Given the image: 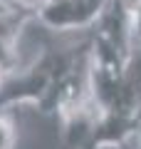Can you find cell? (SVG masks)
<instances>
[{"mask_svg": "<svg viewBox=\"0 0 141 149\" xmlns=\"http://www.w3.org/2000/svg\"><path fill=\"white\" fill-rule=\"evenodd\" d=\"M92 37L72 47L45 45L42 55L25 70H10L0 87V109L32 102L42 114H64L92 95L89 85Z\"/></svg>", "mask_w": 141, "mask_h": 149, "instance_id": "6da1fadb", "label": "cell"}, {"mask_svg": "<svg viewBox=\"0 0 141 149\" xmlns=\"http://www.w3.org/2000/svg\"><path fill=\"white\" fill-rule=\"evenodd\" d=\"M131 10H134V37L141 40V0L131 3Z\"/></svg>", "mask_w": 141, "mask_h": 149, "instance_id": "5b68a950", "label": "cell"}, {"mask_svg": "<svg viewBox=\"0 0 141 149\" xmlns=\"http://www.w3.org/2000/svg\"><path fill=\"white\" fill-rule=\"evenodd\" d=\"M131 3H134V0H131Z\"/></svg>", "mask_w": 141, "mask_h": 149, "instance_id": "8992f818", "label": "cell"}, {"mask_svg": "<svg viewBox=\"0 0 141 149\" xmlns=\"http://www.w3.org/2000/svg\"><path fill=\"white\" fill-rule=\"evenodd\" d=\"M109 0H50L37 15V22L50 30H79L94 27L104 15Z\"/></svg>", "mask_w": 141, "mask_h": 149, "instance_id": "7a4b0ae2", "label": "cell"}, {"mask_svg": "<svg viewBox=\"0 0 141 149\" xmlns=\"http://www.w3.org/2000/svg\"><path fill=\"white\" fill-rule=\"evenodd\" d=\"M15 142H17L15 122L8 112L0 109V149H15Z\"/></svg>", "mask_w": 141, "mask_h": 149, "instance_id": "277c9868", "label": "cell"}, {"mask_svg": "<svg viewBox=\"0 0 141 149\" xmlns=\"http://www.w3.org/2000/svg\"><path fill=\"white\" fill-rule=\"evenodd\" d=\"M32 20V15L17 10V8L0 3V65L8 70H15L17 62V37H20L22 27Z\"/></svg>", "mask_w": 141, "mask_h": 149, "instance_id": "3957f363", "label": "cell"}]
</instances>
